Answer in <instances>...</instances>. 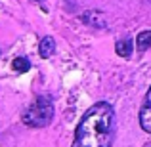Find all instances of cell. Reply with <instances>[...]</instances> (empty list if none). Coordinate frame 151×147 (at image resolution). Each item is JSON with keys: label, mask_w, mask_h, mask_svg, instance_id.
<instances>
[{"label": "cell", "mask_w": 151, "mask_h": 147, "mask_svg": "<svg viewBox=\"0 0 151 147\" xmlns=\"http://www.w3.org/2000/svg\"><path fill=\"white\" fill-rule=\"evenodd\" d=\"M117 132V117L107 101L94 103L81 118L71 147H111Z\"/></svg>", "instance_id": "1"}, {"label": "cell", "mask_w": 151, "mask_h": 147, "mask_svg": "<svg viewBox=\"0 0 151 147\" xmlns=\"http://www.w3.org/2000/svg\"><path fill=\"white\" fill-rule=\"evenodd\" d=\"M54 118V101L50 96H37L33 103L23 111L21 120L27 126H35V128H44L48 126Z\"/></svg>", "instance_id": "2"}, {"label": "cell", "mask_w": 151, "mask_h": 147, "mask_svg": "<svg viewBox=\"0 0 151 147\" xmlns=\"http://www.w3.org/2000/svg\"><path fill=\"white\" fill-rule=\"evenodd\" d=\"M138 120H140V126L144 132L151 134V86L145 94V99L142 103V109H140V115H138Z\"/></svg>", "instance_id": "3"}, {"label": "cell", "mask_w": 151, "mask_h": 147, "mask_svg": "<svg viewBox=\"0 0 151 147\" xmlns=\"http://www.w3.org/2000/svg\"><path fill=\"white\" fill-rule=\"evenodd\" d=\"M54 52H55V40L52 37H44L40 40V44H38V54H40V57L48 59V57L54 55Z\"/></svg>", "instance_id": "4"}, {"label": "cell", "mask_w": 151, "mask_h": 147, "mask_svg": "<svg viewBox=\"0 0 151 147\" xmlns=\"http://www.w3.org/2000/svg\"><path fill=\"white\" fill-rule=\"evenodd\" d=\"M115 50L121 57H130L132 55V40L130 38H124V40H119L115 44Z\"/></svg>", "instance_id": "5"}, {"label": "cell", "mask_w": 151, "mask_h": 147, "mask_svg": "<svg viewBox=\"0 0 151 147\" xmlns=\"http://www.w3.org/2000/svg\"><path fill=\"white\" fill-rule=\"evenodd\" d=\"M136 46L140 52H145L147 48H151V31H144L136 37Z\"/></svg>", "instance_id": "6"}, {"label": "cell", "mask_w": 151, "mask_h": 147, "mask_svg": "<svg viewBox=\"0 0 151 147\" xmlns=\"http://www.w3.org/2000/svg\"><path fill=\"white\" fill-rule=\"evenodd\" d=\"M12 69H14L15 73H27V71L31 69V61L27 57H15L14 61H12Z\"/></svg>", "instance_id": "7"}, {"label": "cell", "mask_w": 151, "mask_h": 147, "mask_svg": "<svg viewBox=\"0 0 151 147\" xmlns=\"http://www.w3.org/2000/svg\"><path fill=\"white\" fill-rule=\"evenodd\" d=\"M33 2H44V0H33Z\"/></svg>", "instance_id": "8"}, {"label": "cell", "mask_w": 151, "mask_h": 147, "mask_svg": "<svg viewBox=\"0 0 151 147\" xmlns=\"http://www.w3.org/2000/svg\"><path fill=\"white\" fill-rule=\"evenodd\" d=\"M0 54H2V50H0Z\"/></svg>", "instance_id": "9"}]
</instances>
